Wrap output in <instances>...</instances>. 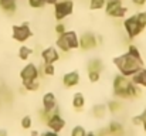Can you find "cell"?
<instances>
[{"instance_id": "cell-1", "label": "cell", "mask_w": 146, "mask_h": 136, "mask_svg": "<svg viewBox=\"0 0 146 136\" xmlns=\"http://www.w3.org/2000/svg\"><path fill=\"white\" fill-rule=\"evenodd\" d=\"M113 64L118 68L119 74L123 75V77H128V78H131L132 75H135L136 72H139L143 68V65H145L143 64V58L132 57L128 52L115 57L113 58Z\"/></svg>"}, {"instance_id": "cell-2", "label": "cell", "mask_w": 146, "mask_h": 136, "mask_svg": "<svg viewBox=\"0 0 146 136\" xmlns=\"http://www.w3.org/2000/svg\"><path fill=\"white\" fill-rule=\"evenodd\" d=\"M113 95L121 99L138 98L141 95V88L138 85H135L131 81V78L116 74L113 78Z\"/></svg>"}, {"instance_id": "cell-3", "label": "cell", "mask_w": 146, "mask_h": 136, "mask_svg": "<svg viewBox=\"0 0 146 136\" xmlns=\"http://www.w3.org/2000/svg\"><path fill=\"white\" fill-rule=\"evenodd\" d=\"M55 45L58 48V51H62V52H70L71 50H77L80 48V37L75 31L72 30H67L64 34L58 36Z\"/></svg>"}, {"instance_id": "cell-4", "label": "cell", "mask_w": 146, "mask_h": 136, "mask_svg": "<svg viewBox=\"0 0 146 136\" xmlns=\"http://www.w3.org/2000/svg\"><path fill=\"white\" fill-rule=\"evenodd\" d=\"M74 11V1L72 0H58L54 4V17L57 21H61L71 16Z\"/></svg>"}, {"instance_id": "cell-5", "label": "cell", "mask_w": 146, "mask_h": 136, "mask_svg": "<svg viewBox=\"0 0 146 136\" xmlns=\"http://www.w3.org/2000/svg\"><path fill=\"white\" fill-rule=\"evenodd\" d=\"M104 9H105L106 16L113 17V19H122L125 17L128 11V9L122 4V0H106Z\"/></svg>"}, {"instance_id": "cell-6", "label": "cell", "mask_w": 146, "mask_h": 136, "mask_svg": "<svg viewBox=\"0 0 146 136\" xmlns=\"http://www.w3.org/2000/svg\"><path fill=\"white\" fill-rule=\"evenodd\" d=\"M11 37L17 43H26L33 37V31L30 29V24L26 21L23 24H16L11 27Z\"/></svg>"}, {"instance_id": "cell-7", "label": "cell", "mask_w": 146, "mask_h": 136, "mask_svg": "<svg viewBox=\"0 0 146 136\" xmlns=\"http://www.w3.org/2000/svg\"><path fill=\"white\" fill-rule=\"evenodd\" d=\"M123 29H125V31H126V34H128L129 38H135V37H138L143 31V29L139 26L135 14L133 16H129L128 19L123 20Z\"/></svg>"}, {"instance_id": "cell-8", "label": "cell", "mask_w": 146, "mask_h": 136, "mask_svg": "<svg viewBox=\"0 0 146 136\" xmlns=\"http://www.w3.org/2000/svg\"><path fill=\"white\" fill-rule=\"evenodd\" d=\"M40 77V71H38V67L33 62H29L21 71H20V78H21V82L23 84H27V82H31V81H37Z\"/></svg>"}, {"instance_id": "cell-9", "label": "cell", "mask_w": 146, "mask_h": 136, "mask_svg": "<svg viewBox=\"0 0 146 136\" xmlns=\"http://www.w3.org/2000/svg\"><path fill=\"white\" fill-rule=\"evenodd\" d=\"M98 47V37L94 33H84L80 37V48L82 51H91Z\"/></svg>"}, {"instance_id": "cell-10", "label": "cell", "mask_w": 146, "mask_h": 136, "mask_svg": "<svg viewBox=\"0 0 146 136\" xmlns=\"http://www.w3.org/2000/svg\"><path fill=\"white\" fill-rule=\"evenodd\" d=\"M47 126L50 128V131H52V132H61L64 128H65V121L60 116V113H58V109L51 115L48 118V121H47Z\"/></svg>"}, {"instance_id": "cell-11", "label": "cell", "mask_w": 146, "mask_h": 136, "mask_svg": "<svg viewBox=\"0 0 146 136\" xmlns=\"http://www.w3.org/2000/svg\"><path fill=\"white\" fill-rule=\"evenodd\" d=\"M60 58H61V55H60V51L57 47H48L41 51V60L44 64H55Z\"/></svg>"}, {"instance_id": "cell-12", "label": "cell", "mask_w": 146, "mask_h": 136, "mask_svg": "<svg viewBox=\"0 0 146 136\" xmlns=\"http://www.w3.org/2000/svg\"><path fill=\"white\" fill-rule=\"evenodd\" d=\"M43 109L46 113H54L57 111V98L52 92H47L43 96Z\"/></svg>"}, {"instance_id": "cell-13", "label": "cell", "mask_w": 146, "mask_h": 136, "mask_svg": "<svg viewBox=\"0 0 146 136\" xmlns=\"http://www.w3.org/2000/svg\"><path fill=\"white\" fill-rule=\"evenodd\" d=\"M80 72L78 71H71V72H67L64 77H62V84L64 87L67 88H72L75 85L80 84Z\"/></svg>"}, {"instance_id": "cell-14", "label": "cell", "mask_w": 146, "mask_h": 136, "mask_svg": "<svg viewBox=\"0 0 146 136\" xmlns=\"http://www.w3.org/2000/svg\"><path fill=\"white\" fill-rule=\"evenodd\" d=\"M0 9L6 14L13 16L17 11V0H0Z\"/></svg>"}, {"instance_id": "cell-15", "label": "cell", "mask_w": 146, "mask_h": 136, "mask_svg": "<svg viewBox=\"0 0 146 136\" xmlns=\"http://www.w3.org/2000/svg\"><path fill=\"white\" fill-rule=\"evenodd\" d=\"M105 131H106V136H121V135H123V128H122V125H121L119 122H111Z\"/></svg>"}, {"instance_id": "cell-16", "label": "cell", "mask_w": 146, "mask_h": 136, "mask_svg": "<svg viewBox=\"0 0 146 136\" xmlns=\"http://www.w3.org/2000/svg\"><path fill=\"white\" fill-rule=\"evenodd\" d=\"M131 81L135 85H138V87H145L146 88V70L145 68H142L139 72H136L135 75H132L131 77Z\"/></svg>"}, {"instance_id": "cell-17", "label": "cell", "mask_w": 146, "mask_h": 136, "mask_svg": "<svg viewBox=\"0 0 146 136\" xmlns=\"http://www.w3.org/2000/svg\"><path fill=\"white\" fill-rule=\"evenodd\" d=\"M84 105H85V98H84V95H82L81 92L74 94V96H72V108L77 109V111H80V109L84 108Z\"/></svg>"}, {"instance_id": "cell-18", "label": "cell", "mask_w": 146, "mask_h": 136, "mask_svg": "<svg viewBox=\"0 0 146 136\" xmlns=\"http://www.w3.org/2000/svg\"><path fill=\"white\" fill-rule=\"evenodd\" d=\"M38 71H40V77H52L54 74H55V67H54V64H44L43 62V65L38 68Z\"/></svg>"}, {"instance_id": "cell-19", "label": "cell", "mask_w": 146, "mask_h": 136, "mask_svg": "<svg viewBox=\"0 0 146 136\" xmlns=\"http://www.w3.org/2000/svg\"><path fill=\"white\" fill-rule=\"evenodd\" d=\"M87 67H88L87 68L88 71H98V72H101L102 68H104V64H102V61L99 58H91L88 61V65Z\"/></svg>"}, {"instance_id": "cell-20", "label": "cell", "mask_w": 146, "mask_h": 136, "mask_svg": "<svg viewBox=\"0 0 146 136\" xmlns=\"http://www.w3.org/2000/svg\"><path fill=\"white\" fill-rule=\"evenodd\" d=\"M33 52H34L33 48H30V47H27V45H21V47L19 48V58H20L21 61H26V60H29V57H30Z\"/></svg>"}, {"instance_id": "cell-21", "label": "cell", "mask_w": 146, "mask_h": 136, "mask_svg": "<svg viewBox=\"0 0 146 136\" xmlns=\"http://www.w3.org/2000/svg\"><path fill=\"white\" fill-rule=\"evenodd\" d=\"M106 0H90V10H101L105 7Z\"/></svg>"}, {"instance_id": "cell-22", "label": "cell", "mask_w": 146, "mask_h": 136, "mask_svg": "<svg viewBox=\"0 0 146 136\" xmlns=\"http://www.w3.org/2000/svg\"><path fill=\"white\" fill-rule=\"evenodd\" d=\"M105 111H106L105 105H95L94 109H92V113H94L95 118H102L105 115Z\"/></svg>"}, {"instance_id": "cell-23", "label": "cell", "mask_w": 146, "mask_h": 136, "mask_svg": "<svg viewBox=\"0 0 146 136\" xmlns=\"http://www.w3.org/2000/svg\"><path fill=\"white\" fill-rule=\"evenodd\" d=\"M126 52H128V54H131L132 57H136V58H142L139 48H138V47H136L135 44H129V45H128V51H126Z\"/></svg>"}, {"instance_id": "cell-24", "label": "cell", "mask_w": 146, "mask_h": 136, "mask_svg": "<svg viewBox=\"0 0 146 136\" xmlns=\"http://www.w3.org/2000/svg\"><path fill=\"white\" fill-rule=\"evenodd\" d=\"M135 16H136V20H138L139 26H141L142 29H145L146 27V10L145 11H139V13H136Z\"/></svg>"}, {"instance_id": "cell-25", "label": "cell", "mask_w": 146, "mask_h": 136, "mask_svg": "<svg viewBox=\"0 0 146 136\" xmlns=\"http://www.w3.org/2000/svg\"><path fill=\"white\" fill-rule=\"evenodd\" d=\"M23 87L26 88L27 91H37L40 88V82H38V80L37 81H31V82H27V84H23Z\"/></svg>"}, {"instance_id": "cell-26", "label": "cell", "mask_w": 146, "mask_h": 136, "mask_svg": "<svg viewBox=\"0 0 146 136\" xmlns=\"http://www.w3.org/2000/svg\"><path fill=\"white\" fill-rule=\"evenodd\" d=\"M29 6L33 9H41L46 6V0H29Z\"/></svg>"}, {"instance_id": "cell-27", "label": "cell", "mask_w": 146, "mask_h": 136, "mask_svg": "<svg viewBox=\"0 0 146 136\" xmlns=\"http://www.w3.org/2000/svg\"><path fill=\"white\" fill-rule=\"evenodd\" d=\"M31 123H33V121H31V116H29V115H26L21 119V128L23 129H30L31 128Z\"/></svg>"}, {"instance_id": "cell-28", "label": "cell", "mask_w": 146, "mask_h": 136, "mask_svg": "<svg viewBox=\"0 0 146 136\" xmlns=\"http://www.w3.org/2000/svg\"><path fill=\"white\" fill-rule=\"evenodd\" d=\"M54 30H55V34H58V36L64 34V33L67 31L65 23H57V24H55V27H54Z\"/></svg>"}, {"instance_id": "cell-29", "label": "cell", "mask_w": 146, "mask_h": 136, "mask_svg": "<svg viewBox=\"0 0 146 136\" xmlns=\"http://www.w3.org/2000/svg\"><path fill=\"white\" fill-rule=\"evenodd\" d=\"M108 108H109L111 112H116V111H119V109L122 108V103L118 102V101H112V102L108 103Z\"/></svg>"}, {"instance_id": "cell-30", "label": "cell", "mask_w": 146, "mask_h": 136, "mask_svg": "<svg viewBox=\"0 0 146 136\" xmlns=\"http://www.w3.org/2000/svg\"><path fill=\"white\" fill-rule=\"evenodd\" d=\"M99 78H101V72H98V71H88V80L91 82H97V81H99Z\"/></svg>"}, {"instance_id": "cell-31", "label": "cell", "mask_w": 146, "mask_h": 136, "mask_svg": "<svg viewBox=\"0 0 146 136\" xmlns=\"http://www.w3.org/2000/svg\"><path fill=\"white\" fill-rule=\"evenodd\" d=\"M85 135H87V132H85V129L82 126H75L72 129V132H71V136H85Z\"/></svg>"}, {"instance_id": "cell-32", "label": "cell", "mask_w": 146, "mask_h": 136, "mask_svg": "<svg viewBox=\"0 0 146 136\" xmlns=\"http://www.w3.org/2000/svg\"><path fill=\"white\" fill-rule=\"evenodd\" d=\"M132 3H133L135 6H138V7H142V6H145L146 0H132Z\"/></svg>"}, {"instance_id": "cell-33", "label": "cell", "mask_w": 146, "mask_h": 136, "mask_svg": "<svg viewBox=\"0 0 146 136\" xmlns=\"http://www.w3.org/2000/svg\"><path fill=\"white\" fill-rule=\"evenodd\" d=\"M141 119H142V126L145 128V131H146V111L143 113H141Z\"/></svg>"}, {"instance_id": "cell-34", "label": "cell", "mask_w": 146, "mask_h": 136, "mask_svg": "<svg viewBox=\"0 0 146 136\" xmlns=\"http://www.w3.org/2000/svg\"><path fill=\"white\" fill-rule=\"evenodd\" d=\"M41 136H58L57 132H52V131H47V132H44Z\"/></svg>"}, {"instance_id": "cell-35", "label": "cell", "mask_w": 146, "mask_h": 136, "mask_svg": "<svg viewBox=\"0 0 146 136\" xmlns=\"http://www.w3.org/2000/svg\"><path fill=\"white\" fill-rule=\"evenodd\" d=\"M57 1H58V0H46V4H51V6H54Z\"/></svg>"}, {"instance_id": "cell-36", "label": "cell", "mask_w": 146, "mask_h": 136, "mask_svg": "<svg viewBox=\"0 0 146 136\" xmlns=\"http://www.w3.org/2000/svg\"><path fill=\"white\" fill-rule=\"evenodd\" d=\"M0 136H7V131L6 129H0Z\"/></svg>"}, {"instance_id": "cell-37", "label": "cell", "mask_w": 146, "mask_h": 136, "mask_svg": "<svg viewBox=\"0 0 146 136\" xmlns=\"http://www.w3.org/2000/svg\"><path fill=\"white\" fill-rule=\"evenodd\" d=\"M31 136H38V132H37V131H33V132H31Z\"/></svg>"}, {"instance_id": "cell-38", "label": "cell", "mask_w": 146, "mask_h": 136, "mask_svg": "<svg viewBox=\"0 0 146 136\" xmlns=\"http://www.w3.org/2000/svg\"><path fill=\"white\" fill-rule=\"evenodd\" d=\"M85 136H97V135H95V133H92V132H90V133H87Z\"/></svg>"}]
</instances>
